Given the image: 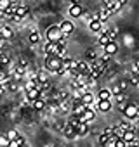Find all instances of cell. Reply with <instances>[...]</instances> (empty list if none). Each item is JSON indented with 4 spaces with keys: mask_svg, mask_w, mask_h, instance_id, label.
I'll list each match as a JSON object with an SVG mask.
<instances>
[{
    "mask_svg": "<svg viewBox=\"0 0 139 147\" xmlns=\"http://www.w3.org/2000/svg\"><path fill=\"white\" fill-rule=\"evenodd\" d=\"M120 140H123L125 144H130V142H134V140H137V138H136V133H134V131H123L122 137H120Z\"/></svg>",
    "mask_w": 139,
    "mask_h": 147,
    "instance_id": "cell-16",
    "label": "cell"
},
{
    "mask_svg": "<svg viewBox=\"0 0 139 147\" xmlns=\"http://www.w3.org/2000/svg\"><path fill=\"white\" fill-rule=\"evenodd\" d=\"M123 114H125L127 119L136 121V119H137V114H139V107H137V104H127L125 109H123Z\"/></svg>",
    "mask_w": 139,
    "mask_h": 147,
    "instance_id": "cell-2",
    "label": "cell"
},
{
    "mask_svg": "<svg viewBox=\"0 0 139 147\" xmlns=\"http://www.w3.org/2000/svg\"><path fill=\"white\" fill-rule=\"evenodd\" d=\"M127 2H129V0H117V4H118L120 7H123V5H125Z\"/></svg>",
    "mask_w": 139,
    "mask_h": 147,
    "instance_id": "cell-34",
    "label": "cell"
},
{
    "mask_svg": "<svg viewBox=\"0 0 139 147\" xmlns=\"http://www.w3.org/2000/svg\"><path fill=\"white\" fill-rule=\"evenodd\" d=\"M0 40H2V38H0Z\"/></svg>",
    "mask_w": 139,
    "mask_h": 147,
    "instance_id": "cell-40",
    "label": "cell"
},
{
    "mask_svg": "<svg viewBox=\"0 0 139 147\" xmlns=\"http://www.w3.org/2000/svg\"><path fill=\"white\" fill-rule=\"evenodd\" d=\"M117 50H118L117 42H110L108 45H104V52H106L108 55H115V54H117Z\"/></svg>",
    "mask_w": 139,
    "mask_h": 147,
    "instance_id": "cell-14",
    "label": "cell"
},
{
    "mask_svg": "<svg viewBox=\"0 0 139 147\" xmlns=\"http://www.w3.org/2000/svg\"><path fill=\"white\" fill-rule=\"evenodd\" d=\"M94 102H96V99H94V95H92L91 92L82 94V97H80V104H84L85 107H89V106H92Z\"/></svg>",
    "mask_w": 139,
    "mask_h": 147,
    "instance_id": "cell-7",
    "label": "cell"
},
{
    "mask_svg": "<svg viewBox=\"0 0 139 147\" xmlns=\"http://www.w3.org/2000/svg\"><path fill=\"white\" fill-rule=\"evenodd\" d=\"M70 2V5H75V4H78V0H68Z\"/></svg>",
    "mask_w": 139,
    "mask_h": 147,
    "instance_id": "cell-35",
    "label": "cell"
},
{
    "mask_svg": "<svg viewBox=\"0 0 139 147\" xmlns=\"http://www.w3.org/2000/svg\"><path fill=\"white\" fill-rule=\"evenodd\" d=\"M0 54H2V50H0Z\"/></svg>",
    "mask_w": 139,
    "mask_h": 147,
    "instance_id": "cell-39",
    "label": "cell"
},
{
    "mask_svg": "<svg viewBox=\"0 0 139 147\" xmlns=\"http://www.w3.org/2000/svg\"><path fill=\"white\" fill-rule=\"evenodd\" d=\"M110 42H111V40H110V38L106 36V33H103V35L99 36V45H101V47H104V45H108Z\"/></svg>",
    "mask_w": 139,
    "mask_h": 147,
    "instance_id": "cell-25",
    "label": "cell"
},
{
    "mask_svg": "<svg viewBox=\"0 0 139 147\" xmlns=\"http://www.w3.org/2000/svg\"><path fill=\"white\" fill-rule=\"evenodd\" d=\"M31 106H33V109H35V111H44V109H45V106H47V102H44V100L37 99V100H33V102H31Z\"/></svg>",
    "mask_w": 139,
    "mask_h": 147,
    "instance_id": "cell-18",
    "label": "cell"
},
{
    "mask_svg": "<svg viewBox=\"0 0 139 147\" xmlns=\"http://www.w3.org/2000/svg\"><path fill=\"white\" fill-rule=\"evenodd\" d=\"M7 147H19V144H18L16 140H12V142H9V144H7Z\"/></svg>",
    "mask_w": 139,
    "mask_h": 147,
    "instance_id": "cell-33",
    "label": "cell"
},
{
    "mask_svg": "<svg viewBox=\"0 0 139 147\" xmlns=\"http://www.w3.org/2000/svg\"><path fill=\"white\" fill-rule=\"evenodd\" d=\"M28 14H30V9L25 7V5H19L18 11H16V14H14V18H12V21H14V23H19V21H21L23 18H26Z\"/></svg>",
    "mask_w": 139,
    "mask_h": 147,
    "instance_id": "cell-5",
    "label": "cell"
},
{
    "mask_svg": "<svg viewBox=\"0 0 139 147\" xmlns=\"http://www.w3.org/2000/svg\"><path fill=\"white\" fill-rule=\"evenodd\" d=\"M0 99H2V94H0Z\"/></svg>",
    "mask_w": 139,
    "mask_h": 147,
    "instance_id": "cell-38",
    "label": "cell"
},
{
    "mask_svg": "<svg viewBox=\"0 0 139 147\" xmlns=\"http://www.w3.org/2000/svg\"><path fill=\"white\" fill-rule=\"evenodd\" d=\"M75 130H77V135H87V133H89V126H87L85 123H80Z\"/></svg>",
    "mask_w": 139,
    "mask_h": 147,
    "instance_id": "cell-21",
    "label": "cell"
},
{
    "mask_svg": "<svg viewBox=\"0 0 139 147\" xmlns=\"http://www.w3.org/2000/svg\"><path fill=\"white\" fill-rule=\"evenodd\" d=\"M38 95H40V92L37 90V88H33V90H30V92H26V100H37L38 99Z\"/></svg>",
    "mask_w": 139,
    "mask_h": 147,
    "instance_id": "cell-19",
    "label": "cell"
},
{
    "mask_svg": "<svg viewBox=\"0 0 139 147\" xmlns=\"http://www.w3.org/2000/svg\"><path fill=\"white\" fill-rule=\"evenodd\" d=\"M85 12V9H82L78 4H75V5H70V16L72 18H82V14Z\"/></svg>",
    "mask_w": 139,
    "mask_h": 147,
    "instance_id": "cell-8",
    "label": "cell"
},
{
    "mask_svg": "<svg viewBox=\"0 0 139 147\" xmlns=\"http://www.w3.org/2000/svg\"><path fill=\"white\" fill-rule=\"evenodd\" d=\"M92 119H94V111H92V109H87V111L78 118V121H80V123H85V125H89Z\"/></svg>",
    "mask_w": 139,
    "mask_h": 147,
    "instance_id": "cell-10",
    "label": "cell"
},
{
    "mask_svg": "<svg viewBox=\"0 0 139 147\" xmlns=\"http://www.w3.org/2000/svg\"><path fill=\"white\" fill-rule=\"evenodd\" d=\"M11 64V57L7 52H2L0 54V66H9Z\"/></svg>",
    "mask_w": 139,
    "mask_h": 147,
    "instance_id": "cell-20",
    "label": "cell"
},
{
    "mask_svg": "<svg viewBox=\"0 0 139 147\" xmlns=\"http://www.w3.org/2000/svg\"><path fill=\"white\" fill-rule=\"evenodd\" d=\"M59 67H61V59L56 57V55H47V59H45V69L50 71V73H56Z\"/></svg>",
    "mask_w": 139,
    "mask_h": 147,
    "instance_id": "cell-1",
    "label": "cell"
},
{
    "mask_svg": "<svg viewBox=\"0 0 139 147\" xmlns=\"http://www.w3.org/2000/svg\"><path fill=\"white\" fill-rule=\"evenodd\" d=\"M97 100H111V92L108 88H101L97 92Z\"/></svg>",
    "mask_w": 139,
    "mask_h": 147,
    "instance_id": "cell-15",
    "label": "cell"
},
{
    "mask_svg": "<svg viewBox=\"0 0 139 147\" xmlns=\"http://www.w3.org/2000/svg\"><path fill=\"white\" fill-rule=\"evenodd\" d=\"M63 135H64L66 138H77V137H78V135H77V130H75V128H72L68 123H66V125H64V128H63Z\"/></svg>",
    "mask_w": 139,
    "mask_h": 147,
    "instance_id": "cell-9",
    "label": "cell"
},
{
    "mask_svg": "<svg viewBox=\"0 0 139 147\" xmlns=\"http://www.w3.org/2000/svg\"><path fill=\"white\" fill-rule=\"evenodd\" d=\"M7 144H9L7 137L5 135H0V147H7Z\"/></svg>",
    "mask_w": 139,
    "mask_h": 147,
    "instance_id": "cell-29",
    "label": "cell"
},
{
    "mask_svg": "<svg viewBox=\"0 0 139 147\" xmlns=\"http://www.w3.org/2000/svg\"><path fill=\"white\" fill-rule=\"evenodd\" d=\"M97 109H99L101 113L111 111V100H97Z\"/></svg>",
    "mask_w": 139,
    "mask_h": 147,
    "instance_id": "cell-12",
    "label": "cell"
},
{
    "mask_svg": "<svg viewBox=\"0 0 139 147\" xmlns=\"http://www.w3.org/2000/svg\"><path fill=\"white\" fill-rule=\"evenodd\" d=\"M115 100H117V102H123V100H127V94H125V92L117 94V95H115Z\"/></svg>",
    "mask_w": 139,
    "mask_h": 147,
    "instance_id": "cell-28",
    "label": "cell"
},
{
    "mask_svg": "<svg viewBox=\"0 0 139 147\" xmlns=\"http://www.w3.org/2000/svg\"><path fill=\"white\" fill-rule=\"evenodd\" d=\"M103 24H104V23H101L99 19H91V21H89V30L94 31V33H97V31L103 30Z\"/></svg>",
    "mask_w": 139,
    "mask_h": 147,
    "instance_id": "cell-11",
    "label": "cell"
},
{
    "mask_svg": "<svg viewBox=\"0 0 139 147\" xmlns=\"http://www.w3.org/2000/svg\"><path fill=\"white\" fill-rule=\"evenodd\" d=\"M130 83H132V85H137V83H139V80H137V76H136V75H132V78H130Z\"/></svg>",
    "mask_w": 139,
    "mask_h": 147,
    "instance_id": "cell-32",
    "label": "cell"
},
{
    "mask_svg": "<svg viewBox=\"0 0 139 147\" xmlns=\"http://www.w3.org/2000/svg\"><path fill=\"white\" fill-rule=\"evenodd\" d=\"M85 55H87L89 61H96V59H97V52H96V49H87Z\"/></svg>",
    "mask_w": 139,
    "mask_h": 147,
    "instance_id": "cell-23",
    "label": "cell"
},
{
    "mask_svg": "<svg viewBox=\"0 0 139 147\" xmlns=\"http://www.w3.org/2000/svg\"><path fill=\"white\" fill-rule=\"evenodd\" d=\"M44 50H45V54H47V55H56V54H57V45H56V43L47 42V43H45V47H44Z\"/></svg>",
    "mask_w": 139,
    "mask_h": 147,
    "instance_id": "cell-13",
    "label": "cell"
},
{
    "mask_svg": "<svg viewBox=\"0 0 139 147\" xmlns=\"http://www.w3.org/2000/svg\"><path fill=\"white\" fill-rule=\"evenodd\" d=\"M21 147H28V145H21Z\"/></svg>",
    "mask_w": 139,
    "mask_h": 147,
    "instance_id": "cell-37",
    "label": "cell"
},
{
    "mask_svg": "<svg viewBox=\"0 0 139 147\" xmlns=\"http://www.w3.org/2000/svg\"><path fill=\"white\" fill-rule=\"evenodd\" d=\"M12 35H14V31L11 26H7V24L0 26V38L2 40H9V38H12Z\"/></svg>",
    "mask_w": 139,
    "mask_h": 147,
    "instance_id": "cell-6",
    "label": "cell"
},
{
    "mask_svg": "<svg viewBox=\"0 0 139 147\" xmlns=\"http://www.w3.org/2000/svg\"><path fill=\"white\" fill-rule=\"evenodd\" d=\"M33 88H37V82L35 80H25V92H30Z\"/></svg>",
    "mask_w": 139,
    "mask_h": 147,
    "instance_id": "cell-22",
    "label": "cell"
},
{
    "mask_svg": "<svg viewBox=\"0 0 139 147\" xmlns=\"http://www.w3.org/2000/svg\"><path fill=\"white\" fill-rule=\"evenodd\" d=\"M18 83H19V82H16V80H11V82L7 83V87H5V88H7L9 92H16V90L19 88V85H18Z\"/></svg>",
    "mask_w": 139,
    "mask_h": 147,
    "instance_id": "cell-24",
    "label": "cell"
},
{
    "mask_svg": "<svg viewBox=\"0 0 139 147\" xmlns=\"http://www.w3.org/2000/svg\"><path fill=\"white\" fill-rule=\"evenodd\" d=\"M57 28H59V31H61V35L66 38L68 35H72L73 33V30H75V24L70 21V19H66V21H63L61 24H57Z\"/></svg>",
    "mask_w": 139,
    "mask_h": 147,
    "instance_id": "cell-4",
    "label": "cell"
},
{
    "mask_svg": "<svg viewBox=\"0 0 139 147\" xmlns=\"http://www.w3.org/2000/svg\"><path fill=\"white\" fill-rule=\"evenodd\" d=\"M47 40L50 42V43H56V42H59L61 38H64L63 35H61V31H59V28L57 26H50L49 30H47Z\"/></svg>",
    "mask_w": 139,
    "mask_h": 147,
    "instance_id": "cell-3",
    "label": "cell"
},
{
    "mask_svg": "<svg viewBox=\"0 0 139 147\" xmlns=\"http://www.w3.org/2000/svg\"><path fill=\"white\" fill-rule=\"evenodd\" d=\"M18 135H19V133H18L16 130H11V131H7V133H5V137H7V140H9V142L16 140V137H18Z\"/></svg>",
    "mask_w": 139,
    "mask_h": 147,
    "instance_id": "cell-26",
    "label": "cell"
},
{
    "mask_svg": "<svg viewBox=\"0 0 139 147\" xmlns=\"http://www.w3.org/2000/svg\"><path fill=\"white\" fill-rule=\"evenodd\" d=\"M117 87L120 88V92H125V90H127V87H129V80H120V83H118Z\"/></svg>",
    "mask_w": 139,
    "mask_h": 147,
    "instance_id": "cell-27",
    "label": "cell"
},
{
    "mask_svg": "<svg viewBox=\"0 0 139 147\" xmlns=\"http://www.w3.org/2000/svg\"><path fill=\"white\" fill-rule=\"evenodd\" d=\"M45 147H56V145H52V144H49V145H45Z\"/></svg>",
    "mask_w": 139,
    "mask_h": 147,
    "instance_id": "cell-36",
    "label": "cell"
},
{
    "mask_svg": "<svg viewBox=\"0 0 139 147\" xmlns=\"http://www.w3.org/2000/svg\"><path fill=\"white\" fill-rule=\"evenodd\" d=\"M115 147H125V142L120 140V138H117V140H115Z\"/></svg>",
    "mask_w": 139,
    "mask_h": 147,
    "instance_id": "cell-31",
    "label": "cell"
},
{
    "mask_svg": "<svg viewBox=\"0 0 139 147\" xmlns=\"http://www.w3.org/2000/svg\"><path fill=\"white\" fill-rule=\"evenodd\" d=\"M28 42H30V43H33V45H35V43H38V42H40V33H38L37 30H33V31L28 35Z\"/></svg>",
    "mask_w": 139,
    "mask_h": 147,
    "instance_id": "cell-17",
    "label": "cell"
},
{
    "mask_svg": "<svg viewBox=\"0 0 139 147\" xmlns=\"http://www.w3.org/2000/svg\"><path fill=\"white\" fill-rule=\"evenodd\" d=\"M137 73H139V64H137V61H134L132 62V75L137 76Z\"/></svg>",
    "mask_w": 139,
    "mask_h": 147,
    "instance_id": "cell-30",
    "label": "cell"
}]
</instances>
